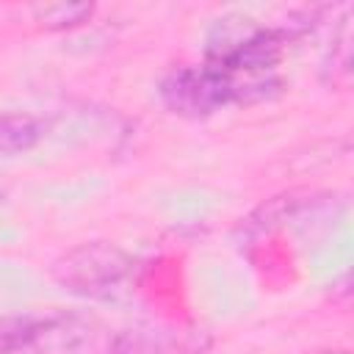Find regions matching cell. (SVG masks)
<instances>
[{"label": "cell", "mask_w": 354, "mask_h": 354, "mask_svg": "<svg viewBox=\"0 0 354 354\" xmlns=\"http://www.w3.org/2000/svg\"><path fill=\"white\" fill-rule=\"evenodd\" d=\"M293 39L282 25H260L246 14H224L205 39V64L235 77L279 75L277 66Z\"/></svg>", "instance_id": "6da1fadb"}, {"label": "cell", "mask_w": 354, "mask_h": 354, "mask_svg": "<svg viewBox=\"0 0 354 354\" xmlns=\"http://www.w3.org/2000/svg\"><path fill=\"white\" fill-rule=\"evenodd\" d=\"M136 257L111 241H83L58 254L50 266L53 282L88 301H116L136 285Z\"/></svg>", "instance_id": "7a4b0ae2"}, {"label": "cell", "mask_w": 354, "mask_h": 354, "mask_svg": "<svg viewBox=\"0 0 354 354\" xmlns=\"http://www.w3.org/2000/svg\"><path fill=\"white\" fill-rule=\"evenodd\" d=\"M158 97L166 111L185 119H205L227 105H238L230 75L210 64H177L158 80Z\"/></svg>", "instance_id": "3957f363"}, {"label": "cell", "mask_w": 354, "mask_h": 354, "mask_svg": "<svg viewBox=\"0 0 354 354\" xmlns=\"http://www.w3.org/2000/svg\"><path fill=\"white\" fill-rule=\"evenodd\" d=\"M116 329L75 310H44L30 354H113Z\"/></svg>", "instance_id": "277c9868"}, {"label": "cell", "mask_w": 354, "mask_h": 354, "mask_svg": "<svg viewBox=\"0 0 354 354\" xmlns=\"http://www.w3.org/2000/svg\"><path fill=\"white\" fill-rule=\"evenodd\" d=\"M207 348V337L199 329L169 326H127L116 329L113 354H199Z\"/></svg>", "instance_id": "5b68a950"}, {"label": "cell", "mask_w": 354, "mask_h": 354, "mask_svg": "<svg viewBox=\"0 0 354 354\" xmlns=\"http://www.w3.org/2000/svg\"><path fill=\"white\" fill-rule=\"evenodd\" d=\"M351 8H343L337 30L332 33V47L321 61V80L335 88H346L351 80Z\"/></svg>", "instance_id": "8992f818"}, {"label": "cell", "mask_w": 354, "mask_h": 354, "mask_svg": "<svg viewBox=\"0 0 354 354\" xmlns=\"http://www.w3.org/2000/svg\"><path fill=\"white\" fill-rule=\"evenodd\" d=\"M41 324H44V313L39 310L0 315V354H22V351L30 354L41 332Z\"/></svg>", "instance_id": "52a82bcc"}, {"label": "cell", "mask_w": 354, "mask_h": 354, "mask_svg": "<svg viewBox=\"0 0 354 354\" xmlns=\"http://www.w3.org/2000/svg\"><path fill=\"white\" fill-rule=\"evenodd\" d=\"M41 122L30 113L0 111V155H22L30 152L41 141Z\"/></svg>", "instance_id": "ba28073f"}, {"label": "cell", "mask_w": 354, "mask_h": 354, "mask_svg": "<svg viewBox=\"0 0 354 354\" xmlns=\"http://www.w3.org/2000/svg\"><path fill=\"white\" fill-rule=\"evenodd\" d=\"M94 3H39L30 6V17L44 30H75L94 17Z\"/></svg>", "instance_id": "9c48e42d"}, {"label": "cell", "mask_w": 354, "mask_h": 354, "mask_svg": "<svg viewBox=\"0 0 354 354\" xmlns=\"http://www.w3.org/2000/svg\"><path fill=\"white\" fill-rule=\"evenodd\" d=\"M304 354H351L348 348H332V346H326V348H313V351H304Z\"/></svg>", "instance_id": "30bf717a"}]
</instances>
